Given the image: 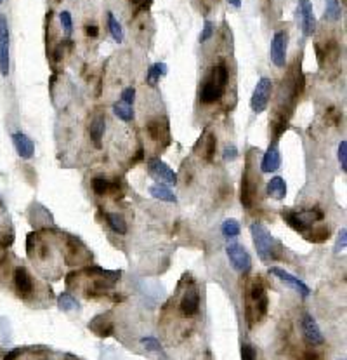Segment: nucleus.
<instances>
[{
    "label": "nucleus",
    "mask_w": 347,
    "mask_h": 360,
    "mask_svg": "<svg viewBox=\"0 0 347 360\" xmlns=\"http://www.w3.org/2000/svg\"><path fill=\"white\" fill-rule=\"evenodd\" d=\"M56 2H61V0H56Z\"/></svg>",
    "instance_id": "09e8293b"
},
{
    "label": "nucleus",
    "mask_w": 347,
    "mask_h": 360,
    "mask_svg": "<svg viewBox=\"0 0 347 360\" xmlns=\"http://www.w3.org/2000/svg\"><path fill=\"white\" fill-rule=\"evenodd\" d=\"M149 193H151V197L156 200H163V202H177L175 195H174L165 185H160V183L153 185L151 188H149Z\"/></svg>",
    "instance_id": "412c9836"
},
{
    "label": "nucleus",
    "mask_w": 347,
    "mask_h": 360,
    "mask_svg": "<svg viewBox=\"0 0 347 360\" xmlns=\"http://www.w3.org/2000/svg\"><path fill=\"white\" fill-rule=\"evenodd\" d=\"M337 157H339V162H340V167H342V171H347V141H346V139H344V141H340L339 154H337Z\"/></svg>",
    "instance_id": "473e14b6"
},
{
    "label": "nucleus",
    "mask_w": 347,
    "mask_h": 360,
    "mask_svg": "<svg viewBox=\"0 0 347 360\" xmlns=\"http://www.w3.org/2000/svg\"><path fill=\"white\" fill-rule=\"evenodd\" d=\"M135 100V89L134 87H127V89L122 91V101L127 104H134Z\"/></svg>",
    "instance_id": "e433bc0d"
},
{
    "label": "nucleus",
    "mask_w": 347,
    "mask_h": 360,
    "mask_svg": "<svg viewBox=\"0 0 347 360\" xmlns=\"http://www.w3.org/2000/svg\"><path fill=\"white\" fill-rule=\"evenodd\" d=\"M227 4H231L233 7L240 9L241 7V0H227Z\"/></svg>",
    "instance_id": "49530a36"
},
{
    "label": "nucleus",
    "mask_w": 347,
    "mask_h": 360,
    "mask_svg": "<svg viewBox=\"0 0 347 360\" xmlns=\"http://www.w3.org/2000/svg\"><path fill=\"white\" fill-rule=\"evenodd\" d=\"M287 47H288V35L287 32L280 30L273 35L271 40V61H273L274 66L283 68L287 64Z\"/></svg>",
    "instance_id": "423d86ee"
},
{
    "label": "nucleus",
    "mask_w": 347,
    "mask_h": 360,
    "mask_svg": "<svg viewBox=\"0 0 347 360\" xmlns=\"http://www.w3.org/2000/svg\"><path fill=\"white\" fill-rule=\"evenodd\" d=\"M89 329L101 338H108V336L113 334V322L108 320L104 315H97L89 322Z\"/></svg>",
    "instance_id": "dca6fc26"
},
{
    "label": "nucleus",
    "mask_w": 347,
    "mask_h": 360,
    "mask_svg": "<svg viewBox=\"0 0 347 360\" xmlns=\"http://www.w3.org/2000/svg\"><path fill=\"white\" fill-rule=\"evenodd\" d=\"M141 345L144 346L148 352H155V353H163V348H162V343L158 341L156 338H153V336H148V338H142L141 339Z\"/></svg>",
    "instance_id": "c756f323"
},
{
    "label": "nucleus",
    "mask_w": 347,
    "mask_h": 360,
    "mask_svg": "<svg viewBox=\"0 0 347 360\" xmlns=\"http://www.w3.org/2000/svg\"><path fill=\"white\" fill-rule=\"evenodd\" d=\"M59 19H61V26H63V30H64V35L70 37L71 32H73V19H71V14L68 11H63L59 14Z\"/></svg>",
    "instance_id": "2f4dec72"
},
{
    "label": "nucleus",
    "mask_w": 347,
    "mask_h": 360,
    "mask_svg": "<svg viewBox=\"0 0 347 360\" xmlns=\"http://www.w3.org/2000/svg\"><path fill=\"white\" fill-rule=\"evenodd\" d=\"M11 32L9 23L4 14H0V75H9V59H11Z\"/></svg>",
    "instance_id": "20e7f679"
},
{
    "label": "nucleus",
    "mask_w": 347,
    "mask_h": 360,
    "mask_svg": "<svg viewBox=\"0 0 347 360\" xmlns=\"http://www.w3.org/2000/svg\"><path fill=\"white\" fill-rule=\"evenodd\" d=\"M281 216H283L285 223H287L290 228H294L295 232L299 233H307L309 226L305 225L304 221L301 219V216H299V212H295V210H283L281 212Z\"/></svg>",
    "instance_id": "a211bd4d"
},
{
    "label": "nucleus",
    "mask_w": 347,
    "mask_h": 360,
    "mask_svg": "<svg viewBox=\"0 0 347 360\" xmlns=\"http://www.w3.org/2000/svg\"><path fill=\"white\" fill-rule=\"evenodd\" d=\"M340 18H342L340 0H326V5H325V19L326 21H339Z\"/></svg>",
    "instance_id": "b1692460"
},
{
    "label": "nucleus",
    "mask_w": 347,
    "mask_h": 360,
    "mask_svg": "<svg viewBox=\"0 0 347 360\" xmlns=\"http://www.w3.org/2000/svg\"><path fill=\"white\" fill-rule=\"evenodd\" d=\"M304 360H321V355L312 352V350H307V352L304 353Z\"/></svg>",
    "instance_id": "c03bdc74"
},
{
    "label": "nucleus",
    "mask_w": 347,
    "mask_h": 360,
    "mask_svg": "<svg viewBox=\"0 0 347 360\" xmlns=\"http://www.w3.org/2000/svg\"><path fill=\"white\" fill-rule=\"evenodd\" d=\"M281 165V155H280V150H278L276 145H273V147L267 148V152L264 154L262 157V162H260V171L262 172H274L278 171Z\"/></svg>",
    "instance_id": "ddd939ff"
},
{
    "label": "nucleus",
    "mask_w": 347,
    "mask_h": 360,
    "mask_svg": "<svg viewBox=\"0 0 347 360\" xmlns=\"http://www.w3.org/2000/svg\"><path fill=\"white\" fill-rule=\"evenodd\" d=\"M234 158H238V150L236 147H233V145H229V147L224 148V160L227 162H233Z\"/></svg>",
    "instance_id": "58836bf2"
},
{
    "label": "nucleus",
    "mask_w": 347,
    "mask_h": 360,
    "mask_svg": "<svg viewBox=\"0 0 347 360\" xmlns=\"http://www.w3.org/2000/svg\"><path fill=\"white\" fill-rule=\"evenodd\" d=\"M108 28H110V35L113 37L115 42H124V28L113 16V12H108Z\"/></svg>",
    "instance_id": "a878e982"
},
{
    "label": "nucleus",
    "mask_w": 347,
    "mask_h": 360,
    "mask_svg": "<svg viewBox=\"0 0 347 360\" xmlns=\"http://www.w3.org/2000/svg\"><path fill=\"white\" fill-rule=\"evenodd\" d=\"M220 232H222L224 237H229V239H234V237L240 235L241 228H240V223L236 219H226L220 226Z\"/></svg>",
    "instance_id": "cd10ccee"
},
{
    "label": "nucleus",
    "mask_w": 347,
    "mask_h": 360,
    "mask_svg": "<svg viewBox=\"0 0 347 360\" xmlns=\"http://www.w3.org/2000/svg\"><path fill=\"white\" fill-rule=\"evenodd\" d=\"M12 145H14L19 157L25 158V160L32 158L33 154H35V145H33V141L26 134H23V132H14L12 134Z\"/></svg>",
    "instance_id": "9b49d317"
},
{
    "label": "nucleus",
    "mask_w": 347,
    "mask_h": 360,
    "mask_svg": "<svg viewBox=\"0 0 347 360\" xmlns=\"http://www.w3.org/2000/svg\"><path fill=\"white\" fill-rule=\"evenodd\" d=\"M57 307H59L63 311H71V310H77L78 303L70 293H63V294H59V298H57Z\"/></svg>",
    "instance_id": "c85d7f7f"
},
{
    "label": "nucleus",
    "mask_w": 347,
    "mask_h": 360,
    "mask_svg": "<svg viewBox=\"0 0 347 360\" xmlns=\"http://www.w3.org/2000/svg\"><path fill=\"white\" fill-rule=\"evenodd\" d=\"M250 233H252V239H254V246L257 249L259 257L266 263L269 261H276L280 257L281 253V244L274 240V237L264 228L260 223H254L250 226Z\"/></svg>",
    "instance_id": "f257e3e1"
},
{
    "label": "nucleus",
    "mask_w": 347,
    "mask_h": 360,
    "mask_svg": "<svg viewBox=\"0 0 347 360\" xmlns=\"http://www.w3.org/2000/svg\"><path fill=\"white\" fill-rule=\"evenodd\" d=\"M198 308H200V293L191 287L184 293L181 300V311L184 317H195L198 313Z\"/></svg>",
    "instance_id": "f8f14e48"
},
{
    "label": "nucleus",
    "mask_w": 347,
    "mask_h": 360,
    "mask_svg": "<svg viewBox=\"0 0 347 360\" xmlns=\"http://www.w3.org/2000/svg\"><path fill=\"white\" fill-rule=\"evenodd\" d=\"M85 33L89 37H92V39H96L97 35H99V28H97L96 25H89L87 28H85Z\"/></svg>",
    "instance_id": "a19ab883"
},
{
    "label": "nucleus",
    "mask_w": 347,
    "mask_h": 360,
    "mask_svg": "<svg viewBox=\"0 0 347 360\" xmlns=\"http://www.w3.org/2000/svg\"><path fill=\"white\" fill-rule=\"evenodd\" d=\"M216 145H217V141H216V138L214 136H210L209 139H207V160H212V157H214V154H216Z\"/></svg>",
    "instance_id": "4c0bfd02"
},
{
    "label": "nucleus",
    "mask_w": 347,
    "mask_h": 360,
    "mask_svg": "<svg viewBox=\"0 0 347 360\" xmlns=\"http://www.w3.org/2000/svg\"><path fill=\"white\" fill-rule=\"evenodd\" d=\"M252 199H254V188H252L250 174H248V171H247L243 174V183H241V204H243L245 207H250Z\"/></svg>",
    "instance_id": "393cba45"
},
{
    "label": "nucleus",
    "mask_w": 347,
    "mask_h": 360,
    "mask_svg": "<svg viewBox=\"0 0 347 360\" xmlns=\"http://www.w3.org/2000/svg\"><path fill=\"white\" fill-rule=\"evenodd\" d=\"M248 298L252 300V307H248L247 310L254 308L255 310V318H262L267 313V294H266V287H264L260 277H255L250 284V289H248Z\"/></svg>",
    "instance_id": "7ed1b4c3"
},
{
    "label": "nucleus",
    "mask_w": 347,
    "mask_h": 360,
    "mask_svg": "<svg viewBox=\"0 0 347 360\" xmlns=\"http://www.w3.org/2000/svg\"><path fill=\"white\" fill-rule=\"evenodd\" d=\"M104 125H106V120H104L103 115H97V117L90 122V127H89L90 138H92V141L96 143L97 147L101 145V138H103V134H104Z\"/></svg>",
    "instance_id": "aec40b11"
},
{
    "label": "nucleus",
    "mask_w": 347,
    "mask_h": 360,
    "mask_svg": "<svg viewBox=\"0 0 347 360\" xmlns=\"http://www.w3.org/2000/svg\"><path fill=\"white\" fill-rule=\"evenodd\" d=\"M130 4L137 5V7H141V9H148L149 5H151V0H130Z\"/></svg>",
    "instance_id": "37998d69"
},
{
    "label": "nucleus",
    "mask_w": 347,
    "mask_h": 360,
    "mask_svg": "<svg viewBox=\"0 0 347 360\" xmlns=\"http://www.w3.org/2000/svg\"><path fill=\"white\" fill-rule=\"evenodd\" d=\"M12 240H14V235H12V232L9 233H5L4 235V239H2V244H0V247H2V249H5V247H9L12 244Z\"/></svg>",
    "instance_id": "79ce46f5"
},
{
    "label": "nucleus",
    "mask_w": 347,
    "mask_h": 360,
    "mask_svg": "<svg viewBox=\"0 0 347 360\" xmlns=\"http://www.w3.org/2000/svg\"><path fill=\"white\" fill-rule=\"evenodd\" d=\"M163 75H167V64L165 63H155L151 68L148 70V75H146V82L151 87H155L160 82Z\"/></svg>",
    "instance_id": "4be33fe9"
},
{
    "label": "nucleus",
    "mask_w": 347,
    "mask_h": 360,
    "mask_svg": "<svg viewBox=\"0 0 347 360\" xmlns=\"http://www.w3.org/2000/svg\"><path fill=\"white\" fill-rule=\"evenodd\" d=\"M21 353H23L21 348H16V350H12L11 353H7V355L4 357V360H16L19 355H21Z\"/></svg>",
    "instance_id": "a18cd8bd"
},
{
    "label": "nucleus",
    "mask_w": 347,
    "mask_h": 360,
    "mask_svg": "<svg viewBox=\"0 0 347 360\" xmlns=\"http://www.w3.org/2000/svg\"><path fill=\"white\" fill-rule=\"evenodd\" d=\"M113 113L117 115L120 120L124 122H130L132 118H134V104H127L124 103V101H117V103L113 104Z\"/></svg>",
    "instance_id": "5701e85b"
},
{
    "label": "nucleus",
    "mask_w": 347,
    "mask_h": 360,
    "mask_svg": "<svg viewBox=\"0 0 347 360\" xmlns=\"http://www.w3.org/2000/svg\"><path fill=\"white\" fill-rule=\"evenodd\" d=\"M301 331L302 336H304V341L307 343L309 346H319L325 343V338L321 334V329H319L318 322L312 315L305 313L301 320Z\"/></svg>",
    "instance_id": "0eeeda50"
},
{
    "label": "nucleus",
    "mask_w": 347,
    "mask_h": 360,
    "mask_svg": "<svg viewBox=\"0 0 347 360\" xmlns=\"http://www.w3.org/2000/svg\"><path fill=\"white\" fill-rule=\"evenodd\" d=\"M299 16L304 37H311L316 32V16L311 0H299Z\"/></svg>",
    "instance_id": "1a4fd4ad"
},
{
    "label": "nucleus",
    "mask_w": 347,
    "mask_h": 360,
    "mask_svg": "<svg viewBox=\"0 0 347 360\" xmlns=\"http://www.w3.org/2000/svg\"><path fill=\"white\" fill-rule=\"evenodd\" d=\"M92 188L97 195H104V193H108L111 190V183L104 178H96L92 181Z\"/></svg>",
    "instance_id": "7c9ffc66"
},
{
    "label": "nucleus",
    "mask_w": 347,
    "mask_h": 360,
    "mask_svg": "<svg viewBox=\"0 0 347 360\" xmlns=\"http://www.w3.org/2000/svg\"><path fill=\"white\" fill-rule=\"evenodd\" d=\"M2 2H4V0H0V4H2Z\"/></svg>",
    "instance_id": "de8ad7c7"
},
{
    "label": "nucleus",
    "mask_w": 347,
    "mask_h": 360,
    "mask_svg": "<svg viewBox=\"0 0 347 360\" xmlns=\"http://www.w3.org/2000/svg\"><path fill=\"white\" fill-rule=\"evenodd\" d=\"M224 94V87H219L217 84H214L212 80H207L202 87V94H200V100L205 104H212L216 101H219Z\"/></svg>",
    "instance_id": "2eb2a0df"
},
{
    "label": "nucleus",
    "mask_w": 347,
    "mask_h": 360,
    "mask_svg": "<svg viewBox=\"0 0 347 360\" xmlns=\"http://www.w3.org/2000/svg\"><path fill=\"white\" fill-rule=\"evenodd\" d=\"M14 284H16V289H18L19 296L26 298L30 293H32L33 289V282H32V277H30V273L25 270V268L18 266L14 271Z\"/></svg>",
    "instance_id": "4468645a"
},
{
    "label": "nucleus",
    "mask_w": 347,
    "mask_h": 360,
    "mask_svg": "<svg viewBox=\"0 0 347 360\" xmlns=\"http://www.w3.org/2000/svg\"><path fill=\"white\" fill-rule=\"evenodd\" d=\"M241 360H257L255 348L252 345H248V343L241 345Z\"/></svg>",
    "instance_id": "f704fd0d"
},
{
    "label": "nucleus",
    "mask_w": 347,
    "mask_h": 360,
    "mask_svg": "<svg viewBox=\"0 0 347 360\" xmlns=\"http://www.w3.org/2000/svg\"><path fill=\"white\" fill-rule=\"evenodd\" d=\"M269 273H273L276 278H280L281 282H285V284H288L292 287V289L297 291L301 296L307 298L309 294H311V291H309V287L304 284V282L301 280V278L294 277L292 273H288V271H285L283 268H278V266H271L269 268Z\"/></svg>",
    "instance_id": "9d476101"
},
{
    "label": "nucleus",
    "mask_w": 347,
    "mask_h": 360,
    "mask_svg": "<svg viewBox=\"0 0 347 360\" xmlns=\"http://www.w3.org/2000/svg\"><path fill=\"white\" fill-rule=\"evenodd\" d=\"M148 132L149 136H151V139H160V125H156L155 122H151V124L148 125Z\"/></svg>",
    "instance_id": "ea45409f"
},
{
    "label": "nucleus",
    "mask_w": 347,
    "mask_h": 360,
    "mask_svg": "<svg viewBox=\"0 0 347 360\" xmlns=\"http://www.w3.org/2000/svg\"><path fill=\"white\" fill-rule=\"evenodd\" d=\"M271 94H273V80L267 79V77L259 79L257 86H255L254 93H252V98H250L252 110H254L255 113H262V111L267 108V104H269Z\"/></svg>",
    "instance_id": "f03ea898"
},
{
    "label": "nucleus",
    "mask_w": 347,
    "mask_h": 360,
    "mask_svg": "<svg viewBox=\"0 0 347 360\" xmlns=\"http://www.w3.org/2000/svg\"><path fill=\"white\" fill-rule=\"evenodd\" d=\"M267 197L274 200H283L287 197V183H285L283 178L276 176L267 183Z\"/></svg>",
    "instance_id": "f3484780"
},
{
    "label": "nucleus",
    "mask_w": 347,
    "mask_h": 360,
    "mask_svg": "<svg viewBox=\"0 0 347 360\" xmlns=\"http://www.w3.org/2000/svg\"><path fill=\"white\" fill-rule=\"evenodd\" d=\"M214 84H217L219 87H226L227 84V68L224 64H217L212 68V77H210Z\"/></svg>",
    "instance_id": "bb28decb"
},
{
    "label": "nucleus",
    "mask_w": 347,
    "mask_h": 360,
    "mask_svg": "<svg viewBox=\"0 0 347 360\" xmlns=\"http://www.w3.org/2000/svg\"><path fill=\"white\" fill-rule=\"evenodd\" d=\"M148 171L156 181L160 183H167V185H175L177 183V174L175 171L169 167L165 162H162L160 158H151L148 162Z\"/></svg>",
    "instance_id": "6e6552de"
},
{
    "label": "nucleus",
    "mask_w": 347,
    "mask_h": 360,
    "mask_svg": "<svg viewBox=\"0 0 347 360\" xmlns=\"http://www.w3.org/2000/svg\"><path fill=\"white\" fill-rule=\"evenodd\" d=\"M104 218H106V223L110 225V228L113 230L115 233H118V235H125V233H127V223H125L122 214L106 212L104 214Z\"/></svg>",
    "instance_id": "6ab92c4d"
},
{
    "label": "nucleus",
    "mask_w": 347,
    "mask_h": 360,
    "mask_svg": "<svg viewBox=\"0 0 347 360\" xmlns=\"http://www.w3.org/2000/svg\"><path fill=\"white\" fill-rule=\"evenodd\" d=\"M226 254L229 263L233 264V268L236 271H240V273H248L250 271L252 257L243 246H240V244H229L226 247Z\"/></svg>",
    "instance_id": "39448f33"
},
{
    "label": "nucleus",
    "mask_w": 347,
    "mask_h": 360,
    "mask_svg": "<svg viewBox=\"0 0 347 360\" xmlns=\"http://www.w3.org/2000/svg\"><path fill=\"white\" fill-rule=\"evenodd\" d=\"M212 35H214V23L207 19V21L203 23V30H202V33H200V42H202V44H203V42H207V40L212 39Z\"/></svg>",
    "instance_id": "72a5a7b5"
},
{
    "label": "nucleus",
    "mask_w": 347,
    "mask_h": 360,
    "mask_svg": "<svg viewBox=\"0 0 347 360\" xmlns=\"http://www.w3.org/2000/svg\"><path fill=\"white\" fill-rule=\"evenodd\" d=\"M346 244H347V230L342 228L339 232V239H337V244H335V253H342L344 249H346Z\"/></svg>",
    "instance_id": "c9c22d12"
}]
</instances>
